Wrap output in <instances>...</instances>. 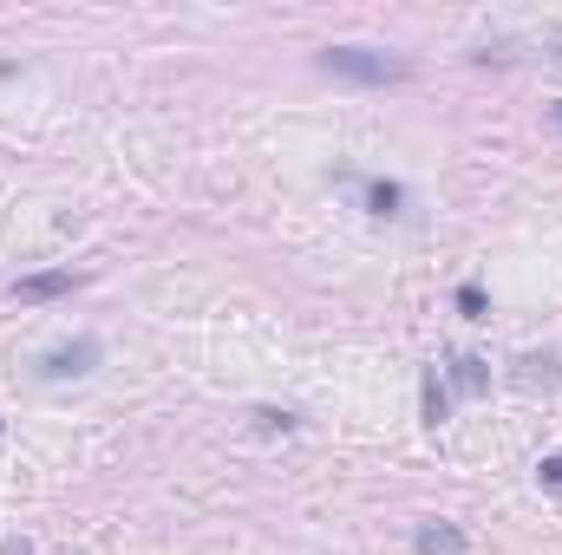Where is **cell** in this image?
Returning a JSON list of instances; mask_svg holds the SVG:
<instances>
[{"mask_svg":"<svg viewBox=\"0 0 562 555\" xmlns=\"http://www.w3.org/2000/svg\"><path fill=\"white\" fill-rule=\"evenodd\" d=\"M314 66H321L327 79H340V86H367V92H380V86H406V79H413V59L380 53V46H321Z\"/></svg>","mask_w":562,"mask_h":555,"instance_id":"1","label":"cell"},{"mask_svg":"<svg viewBox=\"0 0 562 555\" xmlns=\"http://www.w3.org/2000/svg\"><path fill=\"white\" fill-rule=\"evenodd\" d=\"M99 366H105V340H99V333H72V340H59V347L40 353V380H46V386L86 380V373H99Z\"/></svg>","mask_w":562,"mask_h":555,"instance_id":"2","label":"cell"},{"mask_svg":"<svg viewBox=\"0 0 562 555\" xmlns=\"http://www.w3.org/2000/svg\"><path fill=\"white\" fill-rule=\"evenodd\" d=\"M72 287H86V275H72V269H40V275L7 281V301H13V307H46V301H66Z\"/></svg>","mask_w":562,"mask_h":555,"instance_id":"3","label":"cell"},{"mask_svg":"<svg viewBox=\"0 0 562 555\" xmlns=\"http://www.w3.org/2000/svg\"><path fill=\"white\" fill-rule=\"evenodd\" d=\"M360 203H367V216L400 223V216L413 209V190H406L400 177H360Z\"/></svg>","mask_w":562,"mask_h":555,"instance_id":"4","label":"cell"},{"mask_svg":"<svg viewBox=\"0 0 562 555\" xmlns=\"http://www.w3.org/2000/svg\"><path fill=\"white\" fill-rule=\"evenodd\" d=\"M510 366H517L510 380H517L524 393H557V386H562V360H557V353H517Z\"/></svg>","mask_w":562,"mask_h":555,"instance_id":"5","label":"cell"},{"mask_svg":"<svg viewBox=\"0 0 562 555\" xmlns=\"http://www.w3.org/2000/svg\"><path fill=\"white\" fill-rule=\"evenodd\" d=\"M445 386H451V393H464V399H484V393H491V360H477V353H451Z\"/></svg>","mask_w":562,"mask_h":555,"instance_id":"6","label":"cell"},{"mask_svg":"<svg viewBox=\"0 0 562 555\" xmlns=\"http://www.w3.org/2000/svg\"><path fill=\"white\" fill-rule=\"evenodd\" d=\"M413 550L419 555H471V536L458 530V523H445V517H431L413 530Z\"/></svg>","mask_w":562,"mask_h":555,"instance_id":"7","label":"cell"},{"mask_svg":"<svg viewBox=\"0 0 562 555\" xmlns=\"http://www.w3.org/2000/svg\"><path fill=\"white\" fill-rule=\"evenodd\" d=\"M419 418L431 424V431L451 418V386H445V373H438V366H425V373H419Z\"/></svg>","mask_w":562,"mask_h":555,"instance_id":"8","label":"cell"},{"mask_svg":"<svg viewBox=\"0 0 562 555\" xmlns=\"http://www.w3.org/2000/svg\"><path fill=\"white\" fill-rule=\"evenodd\" d=\"M451 301H458V314H464V320H491V294H484V281H458V294H451Z\"/></svg>","mask_w":562,"mask_h":555,"instance_id":"9","label":"cell"},{"mask_svg":"<svg viewBox=\"0 0 562 555\" xmlns=\"http://www.w3.org/2000/svg\"><path fill=\"white\" fill-rule=\"evenodd\" d=\"M256 431H281V438H288V431H301V412H288V406H256Z\"/></svg>","mask_w":562,"mask_h":555,"instance_id":"10","label":"cell"},{"mask_svg":"<svg viewBox=\"0 0 562 555\" xmlns=\"http://www.w3.org/2000/svg\"><path fill=\"white\" fill-rule=\"evenodd\" d=\"M537 484H543V490H562V451H543V457H537Z\"/></svg>","mask_w":562,"mask_h":555,"instance_id":"11","label":"cell"},{"mask_svg":"<svg viewBox=\"0 0 562 555\" xmlns=\"http://www.w3.org/2000/svg\"><path fill=\"white\" fill-rule=\"evenodd\" d=\"M0 555H33V543L26 536H0Z\"/></svg>","mask_w":562,"mask_h":555,"instance_id":"12","label":"cell"},{"mask_svg":"<svg viewBox=\"0 0 562 555\" xmlns=\"http://www.w3.org/2000/svg\"><path fill=\"white\" fill-rule=\"evenodd\" d=\"M550 132H562V99L550 105Z\"/></svg>","mask_w":562,"mask_h":555,"instance_id":"13","label":"cell"},{"mask_svg":"<svg viewBox=\"0 0 562 555\" xmlns=\"http://www.w3.org/2000/svg\"><path fill=\"white\" fill-rule=\"evenodd\" d=\"M557 59H562V39H557Z\"/></svg>","mask_w":562,"mask_h":555,"instance_id":"14","label":"cell"}]
</instances>
